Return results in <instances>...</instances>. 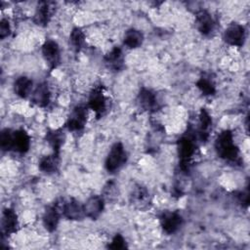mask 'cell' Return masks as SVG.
I'll return each instance as SVG.
<instances>
[{"instance_id": "cell-28", "label": "cell", "mask_w": 250, "mask_h": 250, "mask_svg": "<svg viewBox=\"0 0 250 250\" xmlns=\"http://www.w3.org/2000/svg\"><path fill=\"white\" fill-rule=\"evenodd\" d=\"M11 32V26L9 21L6 19H2L0 22V37L3 39L7 37Z\"/></svg>"}, {"instance_id": "cell-20", "label": "cell", "mask_w": 250, "mask_h": 250, "mask_svg": "<svg viewBox=\"0 0 250 250\" xmlns=\"http://www.w3.org/2000/svg\"><path fill=\"white\" fill-rule=\"evenodd\" d=\"M32 90V81L25 76L19 77L14 83V91L21 98H26Z\"/></svg>"}, {"instance_id": "cell-18", "label": "cell", "mask_w": 250, "mask_h": 250, "mask_svg": "<svg viewBox=\"0 0 250 250\" xmlns=\"http://www.w3.org/2000/svg\"><path fill=\"white\" fill-rule=\"evenodd\" d=\"M59 164H60V157H59V153H55L52 155H48V156H44L40 162H39V169L47 174H52L55 173L58 168H59Z\"/></svg>"}, {"instance_id": "cell-6", "label": "cell", "mask_w": 250, "mask_h": 250, "mask_svg": "<svg viewBox=\"0 0 250 250\" xmlns=\"http://www.w3.org/2000/svg\"><path fill=\"white\" fill-rule=\"evenodd\" d=\"M224 39L231 46H242L245 40L244 27L238 23H231L225 30Z\"/></svg>"}, {"instance_id": "cell-4", "label": "cell", "mask_w": 250, "mask_h": 250, "mask_svg": "<svg viewBox=\"0 0 250 250\" xmlns=\"http://www.w3.org/2000/svg\"><path fill=\"white\" fill-rule=\"evenodd\" d=\"M42 55L51 69L58 66L61 61L60 48L54 40H47L42 46Z\"/></svg>"}, {"instance_id": "cell-30", "label": "cell", "mask_w": 250, "mask_h": 250, "mask_svg": "<svg viewBox=\"0 0 250 250\" xmlns=\"http://www.w3.org/2000/svg\"><path fill=\"white\" fill-rule=\"evenodd\" d=\"M238 199H239V201H240L241 204H243V205H245V206H248L249 195H248V192H247V191L239 192V194H238Z\"/></svg>"}, {"instance_id": "cell-12", "label": "cell", "mask_w": 250, "mask_h": 250, "mask_svg": "<svg viewBox=\"0 0 250 250\" xmlns=\"http://www.w3.org/2000/svg\"><path fill=\"white\" fill-rule=\"evenodd\" d=\"M2 231L5 234H10L15 231H17L18 229V218L17 214L14 212V210L7 208L4 210L2 215Z\"/></svg>"}, {"instance_id": "cell-25", "label": "cell", "mask_w": 250, "mask_h": 250, "mask_svg": "<svg viewBox=\"0 0 250 250\" xmlns=\"http://www.w3.org/2000/svg\"><path fill=\"white\" fill-rule=\"evenodd\" d=\"M0 146L4 151H8L14 148V132L9 129H5L1 132Z\"/></svg>"}, {"instance_id": "cell-21", "label": "cell", "mask_w": 250, "mask_h": 250, "mask_svg": "<svg viewBox=\"0 0 250 250\" xmlns=\"http://www.w3.org/2000/svg\"><path fill=\"white\" fill-rule=\"evenodd\" d=\"M144 40V35L141 31L137 29H129L124 35V44L131 49L138 48L142 45Z\"/></svg>"}, {"instance_id": "cell-7", "label": "cell", "mask_w": 250, "mask_h": 250, "mask_svg": "<svg viewBox=\"0 0 250 250\" xmlns=\"http://www.w3.org/2000/svg\"><path fill=\"white\" fill-rule=\"evenodd\" d=\"M88 106L96 113L97 117L102 115L106 107V101L103 92V88L96 87L90 94Z\"/></svg>"}, {"instance_id": "cell-29", "label": "cell", "mask_w": 250, "mask_h": 250, "mask_svg": "<svg viewBox=\"0 0 250 250\" xmlns=\"http://www.w3.org/2000/svg\"><path fill=\"white\" fill-rule=\"evenodd\" d=\"M147 195H148V193H147L146 189L144 188H141V187H139V188L134 191V193H133V197H134L137 201H139V202H144V201L146 199Z\"/></svg>"}, {"instance_id": "cell-23", "label": "cell", "mask_w": 250, "mask_h": 250, "mask_svg": "<svg viewBox=\"0 0 250 250\" xmlns=\"http://www.w3.org/2000/svg\"><path fill=\"white\" fill-rule=\"evenodd\" d=\"M212 125V119L205 109H201L199 114V135L202 140L207 139L209 129Z\"/></svg>"}, {"instance_id": "cell-11", "label": "cell", "mask_w": 250, "mask_h": 250, "mask_svg": "<svg viewBox=\"0 0 250 250\" xmlns=\"http://www.w3.org/2000/svg\"><path fill=\"white\" fill-rule=\"evenodd\" d=\"M62 213L65 218L69 220H81L85 217L84 207L77 200L70 199L62 206Z\"/></svg>"}, {"instance_id": "cell-3", "label": "cell", "mask_w": 250, "mask_h": 250, "mask_svg": "<svg viewBox=\"0 0 250 250\" xmlns=\"http://www.w3.org/2000/svg\"><path fill=\"white\" fill-rule=\"evenodd\" d=\"M126 159H127V154L123 145L120 143L114 144L111 146L105 159L104 166L106 171L109 173H113L117 171L123 166V164L126 162Z\"/></svg>"}, {"instance_id": "cell-22", "label": "cell", "mask_w": 250, "mask_h": 250, "mask_svg": "<svg viewBox=\"0 0 250 250\" xmlns=\"http://www.w3.org/2000/svg\"><path fill=\"white\" fill-rule=\"evenodd\" d=\"M64 139H65V136L63 132L61 130L51 131L46 135V140L50 144V146L53 147L55 153H59L60 148L62 147L64 142Z\"/></svg>"}, {"instance_id": "cell-1", "label": "cell", "mask_w": 250, "mask_h": 250, "mask_svg": "<svg viewBox=\"0 0 250 250\" xmlns=\"http://www.w3.org/2000/svg\"><path fill=\"white\" fill-rule=\"evenodd\" d=\"M215 148L218 155L228 161H235L238 158V147L233 141L232 133L229 130L222 132L215 142Z\"/></svg>"}, {"instance_id": "cell-16", "label": "cell", "mask_w": 250, "mask_h": 250, "mask_svg": "<svg viewBox=\"0 0 250 250\" xmlns=\"http://www.w3.org/2000/svg\"><path fill=\"white\" fill-rule=\"evenodd\" d=\"M104 62L108 68L112 70H119L123 66V54L120 48L114 47L107 55L104 57Z\"/></svg>"}, {"instance_id": "cell-5", "label": "cell", "mask_w": 250, "mask_h": 250, "mask_svg": "<svg viewBox=\"0 0 250 250\" xmlns=\"http://www.w3.org/2000/svg\"><path fill=\"white\" fill-rule=\"evenodd\" d=\"M86 121H87V109L85 106L78 105L74 107V109L70 113L66 121V127L69 131H72V132L80 131L84 128Z\"/></svg>"}, {"instance_id": "cell-27", "label": "cell", "mask_w": 250, "mask_h": 250, "mask_svg": "<svg viewBox=\"0 0 250 250\" xmlns=\"http://www.w3.org/2000/svg\"><path fill=\"white\" fill-rule=\"evenodd\" d=\"M108 248H110V249H115V250H116V249H124V248H126V243H125V240H124V238L122 237V235L116 234V235L113 237L111 243L108 245Z\"/></svg>"}, {"instance_id": "cell-13", "label": "cell", "mask_w": 250, "mask_h": 250, "mask_svg": "<svg viewBox=\"0 0 250 250\" xmlns=\"http://www.w3.org/2000/svg\"><path fill=\"white\" fill-rule=\"evenodd\" d=\"M138 103L145 110H154L157 107V100L154 93L148 89L143 88L138 95Z\"/></svg>"}, {"instance_id": "cell-8", "label": "cell", "mask_w": 250, "mask_h": 250, "mask_svg": "<svg viewBox=\"0 0 250 250\" xmlns=\"http://www.w3.org/2000/svg\"><path fill=\"white\" fill-rule=\"evenodd\" d=\"M183 224L182 216L177 212H166L160 217V225L167 233H174Z\"/></svg>"}, {"instance_id": "cell-15", "label": "cell", "mask_w": 250, "mask_h": 250, "mask_svg": "<svg viewBox=\"0 0 250 250\" xmlns=\"http://www.w3.org/2000/svg\"><path fill=\"white\" fill-rule=\"evenodd\" d=\"M50 98L51 94L48 85L46 83H41L36 87L33 92L32 102L40 107H45L49 104Z\"/></svg>"}, {"instance_id": "cell-9", "label": "cell", "mask_w": 250, "mask_h": 250, "mask_svg": "<svg viewBox=\"0 0 250 250\" xmlns=\"http://www.w3.org/2000/svg\"><path fill=\"white\" fill-rule=\"evenodd\" d=\"M83 207L85 216L95 220L102 214L104 210V198L98 195H93L86 201Z\"/></svg>"}, {"instance_id": "cell-10", "label": "cell", "mask_w": 250, "mask_h": 250, "mask_svg": "<svg viewBox=\"0 0 250 250\" xmlns=\"http://www.w3.org/2000/svg\"><path fill=\"white\" fill-rule=\"evenodd\" d=\"M195 24L198 31L203 35H209L214 30L215 25L211 15L205 10H201L196 14Z\"/></svg>"}, {"instance_id": "cell-14", "label": "cell", "mask_w": 250, "mask_h": 250, "mask_svg": "<svg viewBox=\"0 0 250 250\" xmlns=\"http://www.w3.org/2000/svg\"><path fill=\"white\" fill-rule=\"evenodd\" d=\"M60 220V212L58 209V205L49 206L43 215V225L49 231H54L59 224Z\"/></svg>"}, {"instance_id": "cell-24", "label": "cell", "mask_w": 250, "mask_h": 250, "mask_svg": "<svg viewBox=\"0 0 250 250\" xmlns=\"http://www.w3.org/2000/svg\"><path fill=\"white\" fill-rule=\"evenodd\" d=\"M84 43H85L84 32L78 27L73 28L70 33V44L72 48L76 51H79L83 47Z\"/></svg>"}, {"instance_id": "cell-26", "label": "cell", "mask_w": 250, "mask_h": 250, "mask_svg": "<svg viewBox=\"0 0 250 250\" xmlns=\"http://www.w3.org/2000/svg\"><path fill=\"white\" fill-rule=\"evenodd\" d=\"M197 88L200 90V92L205 96H211L214 95L216 92L215 85L213 81L207 77H201L196 82Z\"/></svg>"}, {"instance_id": "cell-19", "label": "cell", "mask_w": 250, "mask_h": 250, "mask_svg": "<svg viewBox=\"0 0 250 250\" xmlns=\"http://www.w3.org/2000/svg\"><path fill=\"white\" fill-rule=\"evenodd\" d=\"M51 18V7L50 3L48 2H40L35 16H34V21L38 25H46L49 22V20Z\"/></svg>"}, {"instance_id": "cell-17", "label": "cell", "mask_w": 250, "mask_h": 250, "mask_svg": "<svg viewBox=\"0 0 250 250\" xmlns=\"http://www.w3.org/2000/svg\"><path fill=\"white\" fill-rule=\"evenodd\" d=\"M30 146V138L24 130H18L14 132V149L18 152L24 153L28 150Z\"/></svg>"}, {"instance_id": "cell-2", "label": "cell", "mask_w": 250, "mask_h": 250, "mask_svg": "<svg viewBox=\"0 0 250 250\" xmlns=\"http://www.w3.org/2000/svg\"><path fill=\"white\" fill-rule=\"evenodd\" d=\"M195 152V141L190 133L181 137L178 141V154L181 159V169L187 171L189 161Z\"/></svg>"}]
</instances>
